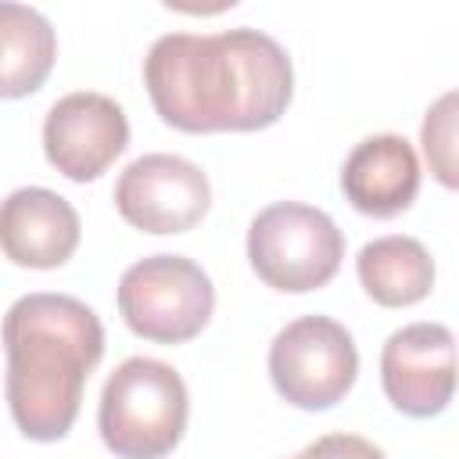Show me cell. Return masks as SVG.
I'll use <instances>...</instances> for the list:
<instances>
[{
	"label": "cell",
	"instance_id": "14",
	"mask_svg": "<svg viewBox=\"0 0 459 459\" xmlns=\"http://www.w3.org/2000/svg\"><path fill=\"white\" fill-rule=\"evenodd\" d=\"M420 143H423V158L430 176L448 186L459 190V90L441 93L420 126Z\"/></svg>",
	"mask_w": 459,
	"mask_h": 459
},
{
	"label": "cell",
	"instance_id": "10",
	"mask_svg": "<svg viewBox=\"0 0 459 459\" xmlns=\"http://www.w3.org/2000/svg\"><path fill=\"white\" fill-rule=\"evenodd\" d=\"M0 237L4 255L14 265L57 269L79 247V215L61 194L47 186H22L4 201Z\"/></svg>",
	"mask_w": 459,
	"mask_h": 459
},
{
	"label": "cell",
	"instance_id": "11",
	"mask_svg": "<svg viewBox=\"0 0 459 459\" xmlns=\"http://www.w3.org/2000/svg\"><path fill=\"white\" fill-rule=\"evenodd\" d=\"M341 190L362 215L391 219L405 212L420 194V158L412 143L398 133L366 136L344 158Z\"/></svg>",
	"mask_w": 459,
	"mask_h": 459
},
{
	"label": "cell",
	"instance_id": "3",
	"mask_svg": "<svg viewBox=\"0 0 459 459\" xmlns=\"http://www.w3.org/2000/svg\"><path fill=\"white\" fill-rule=\"evenodd\" d=\"M186 384L158 359H126L100 391L97 427L118 459H165L186 430Z\"/></svg>",
	"mask_w": 459,
	"mask_h": 459
},
{
	"label": "cell",
	"instance_id": "1",
	"mask_svg": "<svg viewBox=\"0 0 459 459\" xmlns=\"http://www.w3.org/2000/svg\"><path fill=\"white\" fill-rule=\"evenodd\" d=\"M143 86L172 129L255 133L287 111L294 68L287 50L258 29L169 32L143 57Z\"/></svg>",
	"mask_w": 459,
	"mask_h": 459
},
{
	"label": "cell",
	"instance_id": "9",
	"mask_svg": "<svg viewBox=\"0 0 459 459\" xmlns=\"http://www.w3.org/2000/svg\"><path fill=\"white\" fill-rule=\"evenodd\" d=\"M129 147L126 111L93 90L61 97L43 122V154L72 183H90Z\"/></svg>",
	"mask_w": 459,
	"mask_h": 459
},
{
	"label": "cell",
	"instance_id": "6",
	"mask_svg": "<svg viewBox=\"0 0 459 459\" xmlns=\"http://www.w3.org/2000/svg\"><path fill=\"white\" fill-rule=\"evenodd\" d=\"M269 377L283 402L305 412L333 409L359 377L355 341L330 316H301L273 337Z\"/></svg>",
	"mask_w": 459,
	"mask_h": 459
},
{
	"label": "cell",
	"instance_id": "15",
	"mask_svg": "<svg viewBox=\"0 0 459 459\" xmlns=\"http://www.w3.org/2000/svg\"><path fill=\"white\" fill-rule=\"evenodd\" d=\"M294 459H387V455L359 434H323Z\"/></svg>",
	"mask_w": 459,
	"mask_h": 459
},
{
	"label": "cell",
	"instance_id": "4",
	"mask_svg": "<svg viewBox=\"0 0 459 459\" xmlns=\"http://www.w3.org/2000/svg\"><path fill=\"white\" fill-rule=\"evenodd\" d=\"M344 258V233L337 222L301 201H276L251 219L247 262L258 280L283 294L326 287Z\"/></svg>",
	"mask_w": 459,
	"mask_h": 459
},
{
	"label": "cell",
	"instance_id": "2",
	"mask_svg": "<svg viewBox=\"0 0 459 459\" xmlns=\"http://www.w3.org/2000/svg\"><path fill=\"white\" fill-rule=\"evenodd\" d=\"M7 405L29 441H61L82 405L90 369L104 355V326L68 294H25L4 319Z\"/></svg>",
	"mask_w": 459,
	"mask_h": 459
},
{
	"label": "cell",
	"instance_id": "13",
	"mask_svg": "<svg viewBox=\"0 0 459 459\" xmlns=\"http://www.w3.org/2000/svg\"><path fill=\"white\" fill-rule=\"evenodd\" d=\"M0 36H4V97H25L43 86L54 68L57 39L50 22L22 4H0Z\"/></svg>",
	"mask_w": 459,
	"mask_h": 459
},
{
	"label": "cell",
	"instance_id": "12",
	"mask_svg": "<svg viewBox=\"0 0 459 459\" xmlns=\"http://www.w3.org/2000/svg\"><path fill=\"white\" fill-rule=\"evenodd\" d=\"M355 273L362 290L384 308L416 305L434 287L430 251L416 237H402V233L369 240L355 258Z\"/></svg>",
	"mask_w": 459,
	"mask_h": 459
},
{
	"label": "cell",
	"instance_id": "5",
	"mask_svg": "<svg viewBox=\"0 0 459 459\" xmlns=\"http://www.w3.org/2000/svg\"><path fill=\"white\" fill-rule=\"evenodd\" d=\"M215 308L208 273L183 255H151L133 262L118 280V312L126 326L154 344L194 341Z\"/></svg>",
	"mask_w": 459,
	"mask_h": 459
},
{
	"label": "cell",
	"instance_id": "8",
	"mask_svg": "<svg viewBox=\"0 0 459 459\" xmlns=\"http://www.w3.org/2000/svg\"><path fill=\"white\" fill-rule=\"evenodd\" d=\"M459 380L455 337L441 323H409L384 341L380 384L387 402L412 416L430 420L448 409Z\"/></svg>",
	"mask_w": 459,
	"mask_h": 459
},
{
	"label": "cell",
	"instance_id": "7",
	"mask_svg": "<svg viewBox=\"0 0 459 459\" xmlns=\"http://www.w3.org/2000/svg\"><path fill=\"white\" fill-rule=\"evenodd\" d=\"M212 204L208 176L179 154H143L115 183L118 215L154 237L194 230Z\"/></svg>",
	"mask_w": 459,
	"mask_h": 459
}]
</instances>
